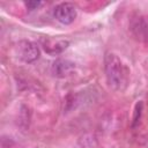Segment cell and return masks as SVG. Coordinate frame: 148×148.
I'll list each match as a JSON object with an SVG mask.
<instances>
[{
  "instance_id": "obj_6",
  "label": "cell",
  "mask_w": 148,
  "mask_h": 148,
  "mask_svg": "<svg viewBox=\"0 0 148 148\" xmlns=\"http://www.w3.org/2000/svg\"><path fill=\"white\" fill-rule=\"evenodd\" d=\"M42 5H43L42 1H28V2H25V7L30 10H35L38 7H40Z\"/></svg>"
},
{
  "instance_id": "obj_4",
  "label": "cell",
  "mask_w": 148,
  "mask_h": 148,
  "mask_svg": "<svg viewBox=\"0 0 148 148\" xmlns=\"http://www.w3.org/2000/svg\"><path fill=\"white\" fill-rule=\"evenodd\" d=\"M69 42L62 38H54V37H44L42 38V46L51 56L59 54L64 52L68 47Z\"/></svg>"
},
{
  "instance_id": "obj_5",
  "label": "cell",
  "mask_w": 148,
  "mask_h": 148,
  "mask_svg": "<svg viewBox=\"0 0 148 148\" xmlns=\"http://www.w3.org/2000/svg\"><path fill=\"white\" fill-rule=\"evenodd\" d=\"M74 69V64L66 59H57L51 66V73L57 77H65Z\"/></svg>"
},
{
  "instance_id": "obj_2",
  "label": "cell",
  "mask_w": 148,
  "mask_h": 148,
  "mask_svg": "<svg viewBox=\"0 0 148 148\" xmlns=\"http://www.w3.org/2000/svg\"><path fill=\"white\" fill-rule=\"evenodd\" d=\"M16 56L24 62H34L39 58V47L31 40H20L15 46Z\"/></svg>"
},
{
  "instance_id": "obj_1",
  "label": "cell",
  "mask_w": 148,
  "mask_h": 148,
  "mask_svg": "<svg viewBox=\"0 0 148 148\" xmlns=\"http://www.w3.org/2000/svg\"><path fill=\"white\" fill-rule=\"evenodd\" d=\"M104 68L109 86L114 90H121L127 82V71L121 60L114 53H106L104 58Z\"/></svg>"
},
{
  "instance_id": "obj_3",
  "label": "cell",
  "mask_w": 148,
  "mask_h": 148,
  "mask_svg": "<svg viewBox=\"0 0 148 148\" xmlns=\"http://www.w3.org/2000/svg\"><path fill=\"white\" fill-rule=\"evenodd\" d=\"M77 12L73 3L71 2H62L59 3L54 8V17L58 22L62 24H71L76 18Z\"/></svg>"
}]
</instances>
